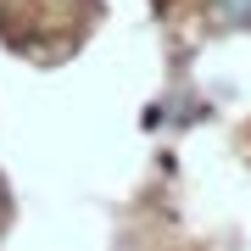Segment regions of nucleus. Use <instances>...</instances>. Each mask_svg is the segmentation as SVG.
<instances>
[{"mask_svg": "<svg viewBox=\"0 0 251 251\" xmlns=\"http://www.w3.org/2000/svg\"><path fill=\"white\" fill-rule=\"evenodd\" d=\"M212 23L234 28V34H251V0H212Z\"/></svg>", "mask_w": 251, "mask_h": 251, "instance_id": "1", "label": "nucleus"}, {"mask_svg": "<svg viewBox=\"0 0 251 251\" xmlns=\"http://www.w3.org/2000/svg\"><path fill=\"white\" fill-rule=\"evenodd\" d=\"M11 224V184H6V173H0V229Z\"/></svg>", "mask_w": 251, "mask_h": 251, "instance_id": "2", "label": "nucleus"}]
</instances>
